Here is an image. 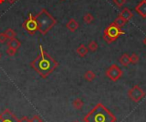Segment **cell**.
Wrapping results in <instances>:
<instances>
[{"label":"cell","mask_w":146,"mask_h":122,"mask_svg":"<svg viewBox=\"0 0 146 122\" xmlns=\"http://www.w3.org/2000/svg\"><path fill=\"white\" fill-rule=\"evenodd\" d=\"M30 66L39 74L41 78L46 79L59 66V62L50 56V55L48 54L40 44L39 54L30 62Z\"/></svg>","instance_id":"obj_1"},{"label":"cell","mask_w":146,"mask_h":122,"mask_svg":"<svg viewBox=\"0 0 146 122\" xmlns=\"http://www.w3.org/2000/svg\"><path fill=\"white\" fill-rule=\"evenodd\" d=\"M84 122H116V116L102 103H97L83 119Z\"/></svg>","instance_id":"obj_2"},{"label":"cell","mask_w":146,"mask_h":122,"mask_svg":"<svg viewBox=\"0 0 146 122\" xmlns=\"http://www.w3.org/2000/svg\"><path fill=\"white\" fill-rule=\"evenodd\" d=\"M34 16L38 22V31L43 35H45L48 32H50L57 23L56 18H54L45 9H42Z\"/></svg>","instance_id":"obj_3"},{"label":"cell","mask_w":146,"mask_h":122,"mask_svg":"<svg viewBox=\"0 0 146 122\" xmlns=\"http://www.w3.org/2000/svg\"><path fill=\"white\" fill-rule=\"evenodd\" d=\"M124 31L121 30V27H117L114 22L110 24L105 29L104 32V40L107 44H112L114 41H115L121 35L124 34Z\"/></svg>","instance_id":"obj_4"},{"label":"cell","mask_w":146,"mask_h":122,"mask_svg":"<svg viewBox=\"0 0 146 122\" xmlns=\"http://www.w3.org/2000/svg\"><path fill=\"white\" fill-rule=\"evenodd\" d=\"M22 27L25 31H27L30 35L35 34L37 31H38V22L35 19V16L32 15V13L29 14L27 19L22 23Z\"/></svg>","instance_id":"obj_5"},{"label":"cell","mask_w":146,"mask_h":122,"mask_svg":"<svg viewBox=\"0 0 146 122\" xmlns=\"http://www.w3.org/2000/svg\"><path fill=\"white\" fill-rule=\"evenodd\" d=\"M145 91L138 85L134 86L127 91V96L134 103H139L145 97Z\"/></svg>","instance_id":"obj_6"},{"label":"cell","mask_w":146,"mask_h":122,"mask_svg":"<svg viewBox=\"0 0 146 122\" xmlns=\"http://www.w3.org/2000/svg\"><path fill=\"white\" fill-rule=\"evenodd\" d=\"M105 74L110 80L116 82L123 75V71L120 68V67L118 65L113 64L106 70Z\"/></svg>","instance_id":"obj_7"},{"label":"cell","mask_w":146,"mask_h":122,"mask_svg":"<svg viewBox=\"0 0 146 122\" xmlns=\"http://www.w3.org/2000/svg\"><path fill=\"white\" fill-rule=\"evenodd\" d=\"M0 122H20V120L10 111V109H6L0 115Z\"/></svg>","instance_id":"obj_8"},{"label":"cell","mask_w":146,"mask_h":122,"mask_svg":"<svg viewBox=\"0 0 146 122\" xmlns=\"http://www.w3.org/2000/svg\"><path fill=\"white\" fill-rule=\"evenodd\" d=\"M135 10L140 16H142L143 18H146V0H142L135 7Z\"/></svg>","instance_id":"obj_9"},{"label":"cell","mask_w":146,"mask_h":122,"mask_svg":"<svg viewBox=\"0 0 146 122\" xmlns=\"http://www.w3.org/2000/svg\"><path fill=\"white\" fill-rule=\"evenodd\" d=\"M79 27H80L79 22H78L75 19H74V18L70 19V20L67 22V24H66L67 29H68V31H70L71 32H75V31L79 28Z\"/></svg>","instance_id":"obj_10"},{"label":"cell","mask_w":146,"mask_h":122,"mask_svg":"<svg viewBox=\"0 0 146 122\" xmlns=\"http://www.w3.org/2000/svg\"><path fill=\"white\" fill-rule=\"evenodd\" d=\"M7 45H8V47H9V48H12V49H14V50H18L19 48H21V41H19L16 38H10V39L8 40Z\"/></svg>","instance_id":"obj_11"},{"label":"cell","mask_w":146,"mask_h":122,"mask_svg":"<svg viewBox=\"0 0 146 122\" xmlns=\"http://www.w3.org/2000/svg\"><path fill=\"white\" fill-rule=\"evenodd\" d=\"M119 15L121 16L122 18H124L127 21H130V20L133 18V14L132 13V11H131L128 8H124V9L121 10V12L120 13Z\"/></svg>","instance_id":"obj_12"},{"label":"cell","mask_w":146,"mask_h":122,"mask_svg":"<svg viewBox=\"0 0 146 122\" xmlns=\"http://www.w3.org/2000/svg\"><path fill=\"white\" fill-rule=\"evenodd\" d=\"M88 51H89V50H88V48L85 45V44H81L77 49H76V53L79 55V56H80V57H85L87 54H88Z\"/></svg>","instance_id":"obj_13"},{"label":"cell","mask_w":146,"mask_h":122,"mask_svg":"<svg viewBox=\"0 0 146 122\" xmlns=\"http://www.w3.org/2000/svg\"><path fill=\"white\" fill-rule=\"evenodd\" d=\"M119 61H120V63H121L122 66H124V67H127V66L131 63L130 56H129L127 54H123V55L120 57Z\"/></svg>","instance_id":"obj_14"},{"label":"cell","mask_w":146,"mask_h":122,"mask_svg":"<svg viewBox=\"0 0 146 122\" xmlns=\"http://www.w3.org/2000/svg\"><path fill=\"white\" fill-rule=\"evenodd\" d=\"M84 78H85L86 80H87L89 82H92V80H94L96 79V74L92 70H88V71H86L85 73Z\"/></svg>","instance_id":"obj_15"},{"label":"cell","mask_w":146,"mask_h":122,"mask_svg":"<svg viewBox=\"0 0 146 122\" xmlns=\"http://www.w3.org/2000/svg\"><path fill=\"white\" fill-rule=\"evenodd\" d=\"M84 106V102L80 98H76L73 102V107L76 110H80Z\"/></svg>","instance_id":"obj_16"},{"label":"cell","mask_w":146,"mask_h":122,"mask_svg":"<svg viewBox=\"0 0 146 122\" xmlns=\"http://www.w3.org/2000/svg\"><path fill=\"white\" fill-rule=\"evenodd\" d=\"M4 33H5V35L7 36L8 39L15 38L16 35H17L16 32H15L14 29H12V28H8V29H6V30L4 31Z\"/></svg>","instance_id":"obj_17"},{"label":"cell","mask_w":146,"mask_h":122,"mask_svg":"<svg viewBox=\"0 0 146 122\" xmlns=\"http://www.w3.org/2000/svg\"><path fill=\"white\" fill-rule=\"evenodd\" d=\"M114 23H115L117 27H123V26L127 23V21H126L124 18H122L121 16L119 15L118 17L115 18V20L114 21Z\"/></svg>","instance_id":"obj_18"},{"label":"cell","mask_w":146,"mask_h":122,"mask_svg":"<svg viewBox=\"0 0 146 122\" xmlns=\"http://www.w3.org/2000/svg\"><path fill=\"white\" fill-rule=\"evenodd\" d=\"M83 20H84V22L86 23V24H91L93 21H94V17L93 15L91 14V13H86L84 17H83Z\"/></svg>","instance_id":"obj_19"},{"label":"cell","mask_w":146,"mask_h":122,"mask_svg":"<svg viewBox=\"0 0 146 122\" xmlns=\"http://www.w3.org/2000/svg\"><path fill=\"white\" fill-rule=\"evenodd\" d=\"M87 48H88V50H91L92 52H95V51H97V50H98V43H97L96 41L92 40V41H91V42L89 43Z\"/></svg>","instance_id":"obj_20"},{"label":"cell","mask_w":146,"mask_h":122,"mask_svg":"<svg viewBox=\"0 0 146 122\" xmlns=\"http://www.w3.org/2000/svg\"><path fill=\"white\" fill-rule=\"evenodd\" d=\"M130 61H131V63L132 64L135 65V64L139 63V56L137 54L133 53V54H132L130 56Z\"/></svg>","instance_id":"obj_21"},{"label":"cell","mask_w":146,"mask_h":122,"mask_svg":"<svg viewBox=\"0 0 146 122\" xmlns=\"http://www.w3.org/2000/svg\"><path fill=\"white\" fill-rule=\"evenodd\" d=\"M16 52H17L16 50H14L12 48H9V47H8V49L6 50V54L9 56H15L16 55Z\"/></svg>","instance_id":"obj_22"},{"label":"cell","mask_w":146,"mask_h":122,"mask_svg":"<svg viewBox=\"0 0 146 122\" xmlns=\"http://www.w3.org/2000/svg\"><path fill=\"white\" fill-rule=\"evenodd\" d=\"M8 41V38L4 32H0V44H4Z\"/></svg>","instance_id":"obj_23"},{"label":"cell","mask_w":146,"mask_h":122,"mask_svg":"<svg viewBox=\"0 0 146 122\" xmlns=\"http://www.w3.org/2000/svg\"><path fill=\"white\" fill-rule=\"evenodd\" d=\"M113 2L117 7H122L126 3L127 0H113Z\"/></svg>","instance_id":"obj_24"},{"label":"cell","mask_w":146,"mask_h":122,"mask_svg":"<svg viewBox=\"0 0 146 122\" xmlns=\"http://www.w3.org/2000/svg\"><path fill=\"white\" fill-rule=\"evenodd\" d=\"M30 121L31 122H43L42 119L38 115H35L32 117V119H30Z\"/></svg>","instance_id":"obj_25"},{"label":"cell","mask_w":146,"mask_h":122,"mask_svg":"<svg viewBox=\"0 0 146 122\" xmlns=\"http://www.w3.org/2000/svg\"><path fill=\"white\" fill-rule=\"evenodd\" d=\"M20 122H31V121H30V119H28L27 116H23V117L20 120Z\"/></svg>","instance_id":"obj_26"},{"label":"cell","mask_w":146,"mask_h":122,"mask_svg":"<svg viewBox=\"0 0 146 122\" xmlns=\"http://www.w3.org/2000/svg\"><path fill=\"white\" fill-rule=\"evenodd\" d=\"M9 3H10V4H14L17 0H6Z\"/></svg>","instance_id":"obj_27"},{"label":"cell","mask_w":146,"mask_h":122,"mask_svg":"<svg viewBox=\"0 0 146 122\" xmlns=\"http://www.w3.org/2000/svg\"><path fill=\"white\" fill-rule=\"evenodd\" d=\"M6 0H0V4H3V3H5Z\"/></svg>","instance_id":"obj_28"},{"label":"cell","mask_w":146,"mask_h":122,"mask_svg":"<svg viewBox=\"0 0 146 122\" xmlns=\"http://www.w3.org/2000/svg\"><path fill=\"white\" fill-rule=\"evenodd\" d=\"M143 43H144V44H145V45L146 46V37L145 38H144V41H143Z\"/></svg>","instance_id":"obj_29"},{"label":"cell","mask_w":146,"mask_h":122,"mask_svg":"<svg viewBox=\"0 0 146 122\" xmlns=\"http://www.w3.org/2000/svg\"><path fill=\"white\" fill-rule=\"evenodd\" d=\"M1 58H2V53L0 52V59H1Z\"/></svg>","instance_id":"obj_30"},{"label":"cell","mask_w":146,"mask_h":122,"mask_svg":"<svg viewBox=\"0 0 146 122\" xmlns=\"http://www.w3.org/2000/svg\"><path fill=\"white\" fill-rule=\"evenodd\" d=\"M74 122H80V121H74Z\"/></svg>","instance_id":"obj_31"},{"label":"cell","mask_w":146,"mask_h":122,"mask_svg":"<svg viewBox=\"0 0 146 122\" xmlns=\"http://www.w3.org/2000/svg\"><path fill=\"white\" fill-rule=\"evenodd\" d=\"M62 1H64V0H62Z\"/></svg>","instance_id":"obj_32"},{"label":"cell","mask_w":146,"mask_h":122,"mask_svg":"<svg viewBox=\"0 0 146 122\" xmlns=\"http://www.w3.org/2000/svg\"><path fill=\"white\" fill-rule=\"evenodd\" d=\"M43 122H44V121H43Z\"/></svg>","instance_id":"obj_33"}]
</instances>
